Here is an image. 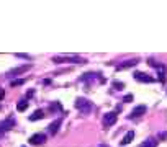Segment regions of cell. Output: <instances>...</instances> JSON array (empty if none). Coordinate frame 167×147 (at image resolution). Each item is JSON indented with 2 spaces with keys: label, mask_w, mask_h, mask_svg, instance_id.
Listing matches in <instances>:
<instances>
[{
  "label": "cell",
  "mask_w": 167,
  "mask_h": 147,
  "mask_svg": "<svg viewBox=\"0 0 167 147\" xmlns=\"http://www.w3.org/2000/svg\"><path fill=\"white\" fill-rule=\"evenodd\" d=\"M125 102H133V95H126L125 96Z\"/></svg>",
  "instance_id": "17"
},
{
  "label": "cell",
  "mask_w": 167,
  "mask_h": 147,
  "mask_svg": "<svg viewBox=\"0 0 167 147\" xmlns=\"http://www.w3.org/2000/svg\"><path fill=\"white\" fill-rule=\"evenodd\" d=\"M117 119H118V116H117V113H115V111L106 113L105 116H103V126H105V127L113 126V124L117 123Z\"/></svg>",
  "instance_id": "1"
},
{
  "label": "cell",
  "mask_w": 167,
  "mask_h": 147,
  "mask_svg": "<svg viewBox=\"0 0 167 147\" xmlns=\"http://www.w3.org/2000/svg\"><path fill=\"white\" fill-rule=\"evenodd\" d=\"M59 126H61V119H57V121L51 123V124H49V132H51V134H56V132H57V129H59Z\"/></svg>",
  "instance_id": "12"
},
{
  "label": "cell",
  "mask_w": 167,
  "mask_h": 147,
  "mask_svg": "<svg viewBox=\"0 0 167 147\" xmlns=\"http://www.w3.org/2000/svg\"><path fill=\"white\" fill-rule=\"evenodd\" d=\"M46 142V134L43 132H36L33 136L30 137V144L31 146H41V144H44Z\"/></svg>",
  "instance_id": "2"
},
{
  "label": "cell",
  "mask_w": 167,
  "mask_h": 147,
  "mask_svg": "<svg viewBox=\"0 0 167 147\" xmlns=\"http://www.w3.org/2000/svg\"><path fill=\"white\" fill-rule=\"evenodd\" d=\"M113 87H115L117 90H123V88H125V83H121V82H113Z\"/></svg>",
  "instance_id": "15"
},
{
  "label": "cell",
  "mask_w": 167,
  "mask_h": 147,
  "mask_svg": "<svg viewBox=\"0 0 167 147\" xmlns=\"http://www.w3.org/2000/svg\"><path fill=\"white\" fill-rule=\"evenodd\" d=\"M44 116H46V114H44L43 110H36V111L30 116V121H38V119H43Z\"/></svg>",
  "instance_id": "11"
},
{
  "label": "cell",
  "mask_w": 167,
  "mask_h": 147,
  "mask_svg": "<svg viewBox=\"0 0 167 147\" xmlns=\"http://www.w3.org/2000/svg\"><path fill=\"white\" fill-rule=\"evenodd\" d=\"M76 106L80 110V111H84V113H87L89 110L92 108V105H90V102L89 100H85V98H77V102H76Z\"/></svg>",
  "instance_id": "3"
},
{
  "label": "cell",
  "mask_w": 167,
  "mask_h": 147,
  "mask_svg": "<svg viewBox=\"0 0 167 147\" xmlns=\"http://www.w3.org/2000/svg\"><path fill=\"white\" fill-rule=\"evenodd\" d=\"M139 147H157V141L156 139H147V141H144Z\"/></svg>",
  "instance_id": "13"
},
{
  "label": "cell",
  "mask_w": 167,
  "mask_h": 147,
  "mask_svg": "<svg viewBox=\"0 0 167 147\" xmlns=\"http://www.w3.org/2000/svg\"><path fill=\"white\" fill-rule=\"evenodd\" d=\"M15 126V121H13V118H8L7 121L3 123H0V134L2 132H7V131H10L12 127Z\"/></svg>",
  "instance_id": "5"
},
{
  "label": "cell",
  "mask_w": 167,
  "mask_h": 147,
  "mask_svg": "<svg viewBox=\"0 0 167 147\" xmlns=\"http://www.w3.org/2000/svg\"><path fill=\"white\" fill-rule=\"evenodd\" d=\"M146 110H147V108L144 106V105H139V106H136V108H134V110L131 111L130 118H139V116H142V114L146 113Z\"/></svg>",
  "instance_id": "7"
},
{
  "label": "cell",
  "mask_w": 167,
  "mask_h": 147,
  "mask_svg": "<svg viewBox=\"0 0 167 147\" xmlns=\"http://www.w3.org/2000/svg\"><path fill=\"white\" fill-rule=\"evenodd\" d=\"M28 105H30V103L26 102V100H23V102H20L16 105V110H18V111H25L26 108H28Z\"/></svg>",
  "instance_id": "14"
},
{
  "label": "cell",
  "mask_w": 167,
  "mask_h": 147,
  "mask_svg": "<svg viewBox=\"0 0 167 147\" xmlns=\"http://www.w3.org/2000/svg\"><path fill=\"white\" fill-rule=\"evenodd\" d=\"M30 64H25V66H20V67H15V69H12L10 72H8V75L13 77V75H20V74H23V72L30 70Z\"/></svg>",
  "instance_id": "6"
},
{
  "label": "cell",
  "mask_w": 167,
  "mask_h": 147,
  "mask_svg": "<svg viewBox=\"0 0 167 147\" xmlns=\"http://www.w3.org/2000/svg\"><path fill=\"white\" fill-rule=\"evenodd\" d=\"M52 61H54V62H64V61H67V62H69V61L82 62V61H80V57H77V56H71V57H69V56H64V57H54Z\"/></svg>",
  "instance_id": "8"
},
{
  "label": "cell",
  "mask_w": 167,
  "mask_h": 147,
  "mask_svg": "<svg viewBox=\"0 0 167 147\" xmlns=\"http://www.w3.org/2000/svg\"><path fill=\"white\" fill-rule=\"evenodd\" d=\"M23 83H25L23 79H20V80H13L12 82V87H18V85H23Z\"/></svg>",
  "instance_id": "16"
},
{
  "label": "cell",
  "mask_w": 167,
  "mask_h": 147,
  "mask_svg": "<svg viewBox=\"0 0 167 147\" xmlns=\"http://www.w3.org/2000/svg\"><path fill=\"white\" fill-rule=\"evenodd\" d=\"M98 147H108V146H98Z\"/></svg>",
  "instance_id": "19"
},
{
  "label": "cell",
  "mask_w": 167,
  "mask_h": 147,
  "mask_svg": "<svg viewBox=\"0 0 167 147\" xmlns=\"http://www.w3.org/2000/svg\"><path fill=\"white\" fill-rule=\"evenodd\" d=\"M3 96H5V90H0V100H2Z\"/></svg>",
  "instance_id": "18"
},
{
  "label": "cell",
  "mask_w": 167,
  "mask_h": 147,
  "mask_svg": "<svg viewBox=\"0 0 167 147\" xmlns=\"http://www.w3.org/2000/svg\"><path fill=\"white\" fill-rule=\"evenodd\" d=\"M134 80L142 82V83H151V82H154V79L144 74V72H134Z\"/></svg>",
  "instance_id": "4"
},
{
  "label": "cell",
  "mask_w": 167,
  "mask_h": 147,
  "mask_svg": "<svg viewBox=\"0 0 167 147\" xmlns=\"http://www.w3.org/2000/svg\"><path fill=\"white\" fill-rule=\"evenodd\" d=\"M138 64V59H131V61H126L123 64H118L117 66V70H121V69H128V67H133Z\"/></svg>",
  "instance_id": "9"
},
{
  "label": "cell",
  "mask_w": 167,
  "mask_h": 147,
  "mask_svg": "<svg viewBox=\"0 0 167 147\" xmlns=\"http://www.w3.org/2000/svg\"><path fill=\"white\" fill-rule=\"evenodd\" d=\"M133 139H134V131H128L126 136L123 137V141L120 142V144H121V146H128V144H131Z\"/></svg>",
  "instance_id": "10"
}]
</instances>
